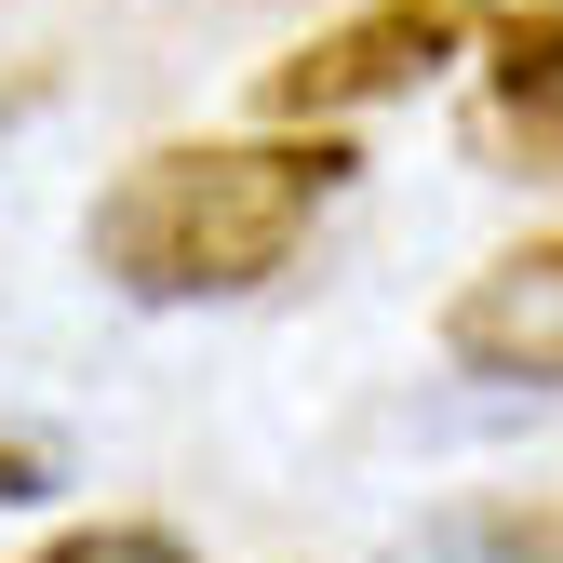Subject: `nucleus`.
Wrapping results in <instances>:
<instances>
[{
  "mask_svg": "<svg viewBox=\"0 0 563 563\" xmlns=\"http://www.w3.org/2000/svg\"><path fill=\"white\" fill-rule=\"evenodd\" d=\"M497 134H523V175H563V14L497 41Z\"/></svg>",
  "mask_w": 563,
  "mask_h": 563,
  "instance_id": "nucleus-4",
  "label": "nucleus"
},
{
  "mask_svg": "<svg viewBox=\"0 0 563 563\" xmlns=\"http://www.w3.org/2000/svg\"><path fill=\"white\" fill-rule=\"evenodd\" d=\"M349 188L335 148H296V134H216V148H134L95 201V268L148 309H216L255 296V282L296 268V242L322 229V201Z\"/></svg>",
  "mask_w": 563,
  "mask_h": 563,
  "instance_id": "nucleus-1",
  "label": "nucleus"
},
{
  "mask_svg": "<svg viewBox=\"0 0 563 563\" xmlns=\"http://www.w3.org/2000/svg\"><path fill=\"white\" fill-rule=\"evenodd\" d=\"M41 563H188V537H162V523H81V537H54Z\"/></svg>",
  "mask_w": 563,
  "mask_h": 563,
  "instance_id": "nucleus-5",
  "label": "nucleus"
},
{
  "mask_svg": "<svg viewBox=\"0 0 563 563\" xmlns=\"http://www.w3.org/2000/svg\"><path fill=\"white\" fill-rule=\"evenodd\" d=\"M443 363L456 376H497V389H563V242H510L497 268L456 282Z\"/></svg>",
  "mask_w": 563,
  "mask_h": 563,
  "instance_id": "nucleus-3",
  "label": "nucleus"
},
{
  "mask_svg": "<svg viewBox=\"0 0 563 563\" xmlns=\"http://www.w3.org/2000/svg\"><path fill=\"white\" fill-rule=\"evenodd\" d=\"M41 483H54V470H41L27 443H0V510H27V497H41Z\"/></svg>",
  "mask_w": 563,
  "mask_h": 563,
  "instance_id": "nucleus-6",
  "label": "nucleus"
},
{
  "mask_svg": "<svg viewBox=\"0 0 563 563\" xmlns=\"http://www.w3.org/2000/svg\"><path fill=\"white\" fill-rule=\"evenodd\" d=\"M470 41V0H363L349 27H322V41H296L268 67V121H349V108H389V95H416L430 67Z\"/></svg>",
  "mask_w": 563,
  "mask_h": 563,
  "instance_id": "nucleus-2",
  "label": "nucleus"
}]
</instances>
